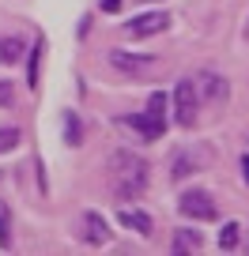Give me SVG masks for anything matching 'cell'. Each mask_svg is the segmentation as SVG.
Masks as SVG:
<instances>
[{"label":"cell","mask_w":249,"mask_h":256,"mask_svg":"<svg viewBox=\"0 0 249 256\" xmlns=\"http://www.w3.org/2000/svg\"><path fill=\"white\" fill-rule=\"evenodd\" d=\"M238 238H241V226L238 222H226L223 230H219V248H226V252L238 248Z\"/></svg>","instance_id":"4fadbf2b"},{"label":"cell","mask_w":249,"mask_h":256,"mask_svg":"<svg viewBox=\"0 0 249 256\" xmlns=\"http://www.w3.org/2000/svg\"><path fill=\"white\" fill-rule=\"evenodd\" d=\"M204 248V238L196 230H177L174 234V252L181 256V252H200Z\"/></svg>","instance_id":"30bf717a"},{"label":"cell","mask_w":249,"mask_h":256,"mask_svg":"<svg viewBox=\"0 0 249 256\" xmlns=\"http://www.w3.org/2000/svg\"><path fill=\"white\" fill-rule=\"evenodd\" d=\"M12 98H16V90H12V80H0V106H8Z\"/></svg>","instance_id":"e0dca14e"},{"label":"cell","mask_w":249,"mask_h":256,"mask_svg":"<svg viewBox=\"0 0 249 256\" xmlns=\"http://www.w3.org/2000/svg\"><path fill=\"white\" fill-rule=\"evenodd\" d=\"M106 181L117 200H140L147 188V162L132 151H113L106 162Z\"/></svg>","instance_id":"6da1fadb"},{"label":"cell","mask_w":249,"mask_h":256,"mask_svg":"<svg viewBox=\"0 0 249 256\" xmlns=\"http://www.w3.org/2000/svg\"><path fill=\"white\" fill-rule=\"evenodd\" d=\"M121 8V0H102V12H117Z\"/></svg>","instance_id":"ac0fdd59"},{"label":"cell","mask_w":249,"mask_h":256,"mask_svg":"<svg viewBox=\"0 0 249 256\" xmlns=\"http://www.w3.org/2000/svg\"><path fill=\"white\" fill-rule=\"evenodd\" d=\"M177 211H181L185 218H193V222H211V218H215V200H211V192L193 188L177 200Z\"/></svg>","instance_id":"277c9868"},{"label":"cell","mask_w":249,"mask_h":256,"mask_svg":"<svg viewBox=\"0 0 249 256\" xmlns=\"http://www.w3.org/2000/svg\"><path fill=\"white\" fill-rule=\"evenodd\" d=\"M241 177H245V181H249V154H245V158H241Z\"/></svg>","instance_id":"d6986e66"},{"label":"cell","mask_w":249,"mask_h":256,"mask_svg":"<svg viewBox=\"0 0 249 256\" xmlns=\"http://www.w3.org/2000/svg\"><path fill=\"white\" fill-rule=\"evenodd\" d=\"M0 248H12V211L0 200Z\"/></svg>","instance_id":"9a60e30c"},{"label":"cell","mask_w":249,"mask_h":256,"mask_svg":"<svg viewBox=\"0 0 249 256\" xmlns=\"http://www.w3.org/2000/svg\"><path fill=\"white\" fill-rule=\"evenodd\" d=\"M121 222L129 226V230H136L140 238H151V234H155L151 215H147V211H140V208H121Z\"/></svg>","instance_id":"ba28073f"},{"label":"cell","mask_w":249,"mask_h":256,"mask_svg":"<svg viewBox=\"0 0 249 256\" xmlns=\"http://www.w3.org/2000/svg\"><path fill=\"white\" fill-rule=\"evenodd\" d=\"M170 26V16L166 12H147V16H136L125 23V34L129 38H151V34H162Z\"/></svg>","instance_id":"5b68a950"},{"label":"cell","mask_w":249,"mask_h":256,"mask_svg":"<svg viewBox=\"0 0 249 256\" xmlns=\"http://www.w3.org/2000/svg\"><path fill=\"white\" fill-rule=\"evenodd\" d=\"M193 83H196V90H204L208 102H226V94H230L226 80H223V76H215V72H200Z\"/></svg>","instance_id":"52a82bcc"},{"label":"cell","mask_w":249,"mask_h":256,"mask_svg":"<svg viewBox=\"0 0 249 256\" xmlns=\"http://www.w3.org/2000/svg\"><path fill=\"white\" fill-rule=\"evenodd\" d=\"M166 94H159L155 90L151 98H147V110L144 113H132V117H125V124L129 128H136L144 140H159L162 136V128H166Z\"/></svg>","instance_id":"7a4b0ae2"},{"label":"cell","mask_w":249,"mask_h":256,"mask_svg":"<svg viewBox=\"0 0 249 256\" xmlns=\"http://www.w3.org/2000/svg\"><path fill=\"white\" fill-rule=\"evenodd\" d=\"M42 49H46V42H34V49H31V68H27V83L31 87H38V76H42Z\"/></svg>","instance_id":"7c38bea8"},{"label":"cell","mask_w":249,"mask_h":256,"mask_svg":"<svg viewBox=\"0 0 249 256\" xmlns=\"http://www.w3.org/2000/svg\"><path fill=\"white\" fill-rule=\"evenodd\" d=\"M19 56H23V38H16V34H12V38H0V60L16 64Z\"/></svg>","instance_id":"8fae6325"},{"label":"cell","mask_w":249,"mask_h":256,"mask_svg":"<svg viewBox=\"0 0 249 256\" xmlns=\"http://www.w3.org/2000/svg\"><path fill=\"white\" fill-rule=\"evenodd\" d=\"M80 238L87 241V245H106V241H110V222H106V215H98V211H83Z\"/></svg>","instance_id":"8992f818"},{"label":"cell","mask_w":249,"mask_h":256,"mask_svg":"<svg viewBox=\"0 0 249 256\" xmlns=\"http://www.w3.org/2000/svg\"><path fill=\"white\" fill-rule=\"evenodd\" d=\"M196 106H200V94H196V83H193V76H189V80H181L177 90H174V120L181 128H193Z\"/></svg>","instance_id":"3957f363"},{"label":"cell","mask_w":249,"mask_h":256,"mask_svg":"<svg viewBox=\"0 0 249 256\" xmlns=\"http://www.w3.org/2000/svg\"><path fill=\"white\" fill-rule=\"evenodd\" d=\"M110 60H113V68H121V72H129V76H140V72H147V68H155V56H136V53L129 56V53H121V49Z\"/></svg>","instance_id":"9c48e42d"},{"label":"cell","mask_w":249,"mask_h":256,"mask_svg":"<svg viewBox=\"0 0 249 256\" xmlns=\"http://www.w3.org/2000/svg\"><path fill=\"white\" fill-rule=\"evenodd\" d=\"M19 140H23V136H19V128H0V154H4V151H16Z\"/></svg>","instance_id":"2e32d148"},{"label":"cell","mask_w":249,"mask_h":256,"mask_svg":"<svg viewBox=\"0 0 249 256\" xmlns=\"http://www.w3.org/2000/svg\"><path fill=\"white\" fill-rule=\"evenodd\" d=\"M65 140H68L72 147L83 144V124H80V117H76V113H68V117H65Z\"/></svg>","instance_id":"5bb4252c"}]
</instances>
